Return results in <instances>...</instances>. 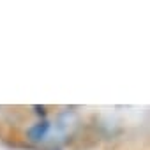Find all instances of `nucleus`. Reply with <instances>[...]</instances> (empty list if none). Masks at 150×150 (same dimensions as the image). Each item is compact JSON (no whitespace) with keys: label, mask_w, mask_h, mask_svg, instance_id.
Returning a JSON list of instances; mask_svg holds the SVG:
<instances>
[{"label":"nucleus","mask_w":150,"mask_h":150,"mask_svg":"<svg viewBox=\"0 0 150 150\" xmlns=\"http://www.w3.org/2000/svg\"><path fill=\"white\" fill-rule=\"evenodd\" d=\"M35 108V111L39 113V115H46V108L44 106H34Z\"/></svg>","instance_id":"2"},{"label":"nucleus","mask_w":150,"mask_h":150,"mask_svg":"<svg viewBox=\"0 0 150 150\" xmlns=\"http://www.w3.org/2000/svg\"><path fill=\"white\" fill-rule=\"evenodd\" d=\"M50 122L48 120H39L37 124H34L28 131H27V136H28V139H32V141H41V139H44L46 136H48V132H50Z\"/></svg>","instance_id":"1"}]
</instances>
